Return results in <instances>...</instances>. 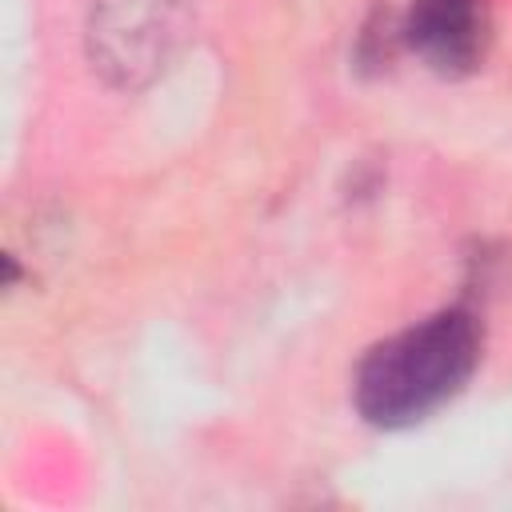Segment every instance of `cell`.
Instances as JSON below:
<instances>
[{"instance_id":"obj_1","label":"cell","mask_w":512,"mask_h":512,"mask_svg":"<svg viewBox=\"0 0 512 512\" xmlns=\"http://www.w3.org/2000/svg\"><path fill=\"white\" fill-rule=\"evenodd\" d=\"M480 364V320L444 308L376 344L352 380L356 412L376 428H408L448 404Z\"/></svg>"},{"instance_id":"obj_2","label":"cell","mask_w":512,"mask_h":512,"mask_svg":"<svg viewBox=\"0 0 512 512\" xmlns=\"http://www.w3.org/2000/svg\"><path fill=\"white\" fill-rule=\"evenodd\" d=\"M192 0H92L88 60L112 88H144L168 72L192 36Z\"/></svg>"},{"instance_id":"obj_3","label":"cell","mask_w":512,"mask_h":512,"mask_svg":"<svg viewBox=\"0 0 512 512\" xmlns=\"http://www.w3.org/2000/svg\"><path fill=\"white\" fill-rule=\"evenodd\" d=\"M488 0H412L396 36L440 76H464L488 48Z\"/></svg>"}]
</instances>
